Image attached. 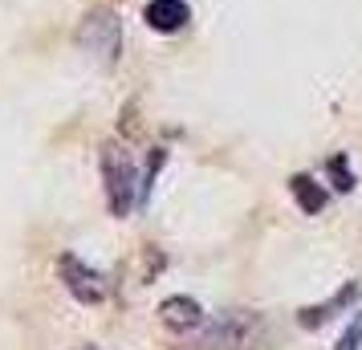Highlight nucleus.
<instances>
[{"label":"nucleus","instance_id":"nucleus-1","mask_svg":"<svg viewBox=\"0 0 362 350\" xmlns=\"http://www.w3.org/2000/svg\"><path fill=\"white\" fill-rule=\"evenodd\" d=\"M269 326L252 310H224L220 317H204L199 350H269Z\"/></svg>","mask_w":362,"mask_h":350},{"label":"nucleus","instance_id":"nucleus-2","mask_svg":"<svg viewBox=\"0 0 362 350\" xmlns=\"http://www.w3.org/2000/svg\"><path fill=\"white\" fill-rule=\"evenodd\" d=\"M102 184H106V200L115 216H127L134 208V184H139V163L122 143H106L102 147Z\"/></svg>","mask_w":362,"mask_h":350},{"label":"nucleus","instance_id":"nucleus-3","mask_svg":"<svg viewBox=\"0 0 362 350\" xmlns=\"http://www.w3.org/2000/svg\"><path fill=\"white\" fill-rule=\"evenodd\" d=\"M57 273H62V285L69 289V298H78L82 305H102L106 293H110V285L102 277L98 269H90L82 257H74V252H62L57 257Z\"/></svg>","mask_w":362,"mask_h":350},{"label":"nucleus","instance_id":"nucleus-4","mask_svg":"<svg viewBox=\"0 0 362 350\" xmlns=\"http://www.w3.org/2000/svg\"><path fill=\"white\" fill-rule=\"evenodd\" d=\"M86 53L94 57H106L115 62L118 57V45H122V25H118V13L115 8H90L82 21V33H78Z\"/></svg>","mask_w":362,"mask_h":350},{"label":"nucleus","instance_id":"nucleus-5","mask_svg":"<svg viewBox=\"0 0 362 350\" xmlns=\"http://www.w3.org/2000/svg\"><path fill=\"white\" fill-rule=\"evenodd\" d=\"M204 305H199L196 298H183V293H175V298H167L163 305H159V322H163L167 330L175 334H192L204 326Z\"/></svg>","mask_w":362,"mask_h":350},{"label":"nucleus","instance_id":"nucleus-6","mask_svg":"<svg viewBox=\"0 0 362 350\" xmlns=\"http://www.w3.org/2000/svg\"><path fill=\"white\" fill-rule=\"evenodd\" d=\"M143 21L155 33H180L183 25L192 21V8L183 0H151L147 8H143Z\"/></svg>","mask_w":362,"mask_h":350},{"label":"nucleus","instance_id":"nucleus-7","mask_svg":"<svg viewBox=\"0 0 362 350\" xmlns=\"http://www.w3.org/2000/svg\"><path fill=\"white\" fill-rule=\"evenodd\" d=\"M354 301H358V285H354V281H346V285H342V289H338V293H334L329 301H322V305H310V310H301V314H297V322H301L305 330H317V326H326V322H329L334 314H338V310L354 305Z\"/></svg>","mask_w":362,"mask_h":350},{"label":"nucleus","instance_id":"nucleus-8","mask_svg":"<svg viewBox=\"0 0 362 350\" xmlns=\"http://www.w3.org/2000/svg\"><path fill=\"white\" fill-rule=\"evenodd\" d=\"M289 187H293V196H297V204H301V212H305V216H317V212L326 208V200H329V192L317 184L313 175H293Z\"/></svg>","mask_w":362,"mask_h":350},{"label":"nucleus","instance_id":"nucleus-9","mask_svg":"<svg viewBox=\"0 0 362 350\" xmlns=\"http://www.w3.org/2000/svg\"><path fill=\"white\" fill-rule=\"evenodd\" d=\"M334 350H362V314L346 326V334L338 338V346H334Z\"/></svg>","mask_w":362,"mask_h":350},{"label":"nucleus","instance_id":"nucleus-10","mask_svg":"<svg viewBox=\"0 0 362 350\" xmlns=\"http://www.w3.org/2000/svg\"><path fill=\"white\" fill-rule=\"evenodd\" d=\"M329 171H334V180H338V192H350V187H354V175H350V171H346V159L342 155H334V159H329Z\"/></svg>","mask_w":362,"mask_h":350},{"label":"nucleus","instance_id":"nucleus-11","mask_svg":"<svg viewBox=\"0 0 362 350\" xmlns=\"http://www.w3.org/2000/svg\"><path fill=\"white\" fill-rule=\"evenodd\" d=\"M82 350H98V346H82Z\"/></svg>","mask_w":362,"mask_h":350}]
</instances>
